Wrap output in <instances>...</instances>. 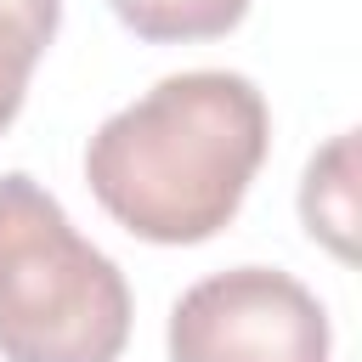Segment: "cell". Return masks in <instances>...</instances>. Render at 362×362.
Wrapping results in <instances>:
<instances>
[{"label": "cell", "instance_id": "cell-1", "mask_svg": "<svg viewBox=\"0 0 362 362\" xmlns=\"http://www.w3.org/2000/svg\"><path fill=\"white\" fill-rule=\"evenodd\" d=\"M266 141L272 113L255 79L192 68L96 124L85 181L124 232L147 243H204L238 215Z\"/></svg>", "mask_w": 362, "mask_h": 362}, {"label": "cell", "instance_id": "cell-2", "mask_svg": "<svg viewBox=\"0 0 362 362\" xmlns=\"http://www.w3.org/2000/svg\"><path fill=\"white\" fill-rule=\"evenodd\" d=\"M130 339L124 272L74 232L62 204L23 170L0 175V356L119 362Z\"/></svg>", "mask_w": 362, "mask_h": 362}, {"label": "cell", "instance_id": "cell-3", "mask_svg": "<svg viewBox=\"0 0 362 362\" xmlns=\"http://www.w3.org/2000/svg\"><path fill=\"white\" fill-rule=\"evenodd\" d=\"M322 300L277 266H232L170 311V362H328Z\"/></svg>", "mask_w": 362, "mask_h": 362}, {"label": "cell", "instance_id": "cell-4", "mask_svg": "<svg viewBox=\"0 0 362 362\" xmlns=\"http://www.w3.org/2000/svg\"><path fill=\"white\" fill-rule=\"evenodd\" d=\"M300 221L339 260L356 255V130H339L322 153H311L300 181Z\"/></svg>", "mask_w": 362, "mask_h": 362}, {"label": "cell", "instance_id": "cell-5", "mask_svg": "<svg viewBox=\"0 0 362 362\" xmlns=\"http://www.w3.org/2000/svg\"><path fill=\"white\" fill-rule=\"evenodd\" d=\"M107 6L136 40H153V45L221 40L249 11V0H107Z\"/></svg>", "mask_w": 362, "mask_h": 362}, {"label": "cell", "instance_id": "cell-6", "mask_svg": "<svg viewBox=\"0 0 362 362\" xmlns=\"http://www.w3.org/2000/svg\"><path fill=\"white\" fill-rule=\"evenodd\" d=\"M62 0H0V130L17 119L34 62L57 34Z\"/></svg>", "mask_w": 362, "mask_h": 362}]
</instances>
